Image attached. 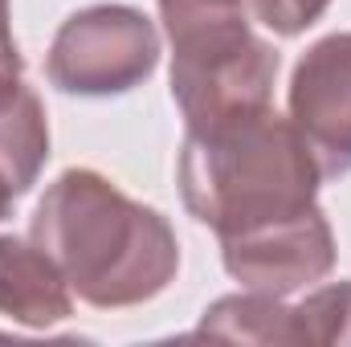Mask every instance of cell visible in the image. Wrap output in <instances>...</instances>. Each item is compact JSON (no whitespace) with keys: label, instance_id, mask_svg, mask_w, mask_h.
I'll list each match as a JSON object with an SVG mask.
<instances>
[{"label":"cell","instance_id":"6da1fadb","mask_svg":"<svg viewBox=\"0 0 351 347\" xmlns=\"http://www.w3.org/2000/svg\"><path fill=\"white\" fill-rule=\"evenodd\" d=\"M29 237L94 311L143 307L180 274V241L168 217L131 200L94 168H70L45 188Z\"/></svg>","mask_w":351,"mask_h":347},{"label":"cell","instance_id":"7a4b0ae2","mask_svg":"<svg viewBox=\"0 0 351 347\" xmlns=\"http://www.w3.org/2000/svg\"><path fill=\"white\" fill-rule=\"evenodd\" d=\"M319 164L274 106L184 127L180 196L221 241L294 221L319 204Z\"/></svg>","mask_w":351,"mask_h":347},{"label":"cell","instance_id":"3957f363","mask_svg":"<svg viewBox=\"0 0 351 347\" xmlns=\"http://www.w3.org/2000/svg\"><path fill=\"white\" fill-rule=\"evenodd\" d=\"M172 41V98L184 127L221 123L241 110L269 106L278 82V49L262 41L245 16L192 25Z\"/></svg>","mask_w":351,"mask_h":347},{"label":"cell","instance_id":"277c9868","mask_svg":"<svg viewBox=\"0 0 351 347\" xmlns=\"http://www.w3.org/2000/svg\"><path fill=\"white\" fill-rule=\"evenodd\" d=\"M160 66V29L131 4H90L53 33L45 74L62 94L114 98L143 86Z\"/></svg>","mask_w":351,"mask_h":347},{"label":"cell","instance_id":"5b68a950","mask_svg":"<svg viewBox=\"0 0 351 347\" xmlns=\"http://www.w3.org/2000/svg\"><path fill=\"white\" fill-rule=\"evenodd\" d=\"M221 261L241 290H258L274 298H290L298 290L319 286L335 270V233L327 213L315 204L294 221H278L258 233L225 237Z\"/></svg>","mask_w":351,"mask_h":347},{"label":"cell","instance_id":"8992f818","mask_svg":"<svg viewBox=\"0 0 351 347\" xmlns=\"http://www.w3.org/2000/svg\"><path fill=\"white\" fill-rule=\"evenodd\" d=\"M290 123L323 180L351 172V33H331L298 58L290 74Z\"/></svg>","mask_w":351,"mask_h":347},{"label":"cell","instance_id":"52a82bcc","mask_svg":"<svg viewBox=\"0 0 351 347\" xmlns=\"http://www.w3.org/2000/svg\"><path fill=\"white\" fill-rule=\"evenodd\" d=\"M0 315L29 331H49L74 315L70 282L33 237L0 233Z\"/></svg>","mask_w":351,"mask_h":347},{"label":"cell","instance_id":"ba28073f","mask_svg":"<svg viewBox=\"0 0 351 347\" xmlns=\"http://www.w3.org/2000/svg\"><path fill=\"white\" fill-rule=\"evenodd\" d=\"M196 335H217L233 344H298L294 307H286V298L258 294V290L217 298L204 311Z\"/></svg>","mask_w":351,"mask_h":347},{"label":"cell","instance_id":"9c48e42d","mask_svg":"<svg viewBox=\"0 0 351 347\" xmlns=\"http://www.w3.org/2000/svg\"><path fill=\"white\" fill-rule=\"evenodd\" d=\"M298 344H348L351 347V282L311 286V294L294 307Z\"/></svg>","mask_w":351,"mask_h":347},{"label":"cell","instance_id":"30bf717a","mask_svg":"<svg viewBox=\"0 0 351 347\" xmlns=\"http://www.w3.org/2000/svg\"><path fill=\"white\" fill-rule=\"evenodd\" d=\"M327 4L331 0H245V12H254L274 37H298L327 12Z\"/></svg>","mask_w":351,"mask_h":347},{"label":"cell","instance_id":"8fae6325","mask_svg":"<svg viewBox=\"0 0 351 347\" xmlns=\"http://www.w3.org/2000/svg\"><path fill=\"white\" fill-rule=\"evenodd\" d=\"M229 16H245V0H160V21H164L168 37L180 29L229 21Z\"/></svg>","mask_w":351,"mask_h":347},{"label":"cell","instance_id":"7c38bea8","mask_svg":"<svg viewBox=\"0 0 351 347\" xmlns=\"http://www.w3.org/2000/svg\"><path fill=\"white\" fill-rule=\"evenodd\" d=\"M0 8H8V0H0Z\"/></svg>","mask_w":351,"mask_h":347}]
</instances>
